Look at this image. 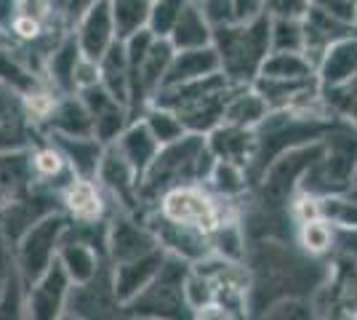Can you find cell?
Segmentation results:
<instances>
[{"instance_id": "obj_1", "label": "cell", "mask_w": 357, "mask_h": 320, "mask_svg": "<svg viewBox=\"0 0 357 320\" xmlns=\"http://www.w3.org/2000/svg\"><path fill=\"white\" fill-rule=\"evenodd\" d=\"M213 163L216 158L208 147V137L203 134H184L176 142L163 144L139 184L144 211L152 208L163 192L178 184H206Z\"/></svg>"}, {"instance_id": "obj_2", "label": "cell", "mask_w": 357, "mask_h": 320, "mask_svg": "<svg viewBox=\"0 0 357 320\" xmlns=\"http://www.w3.org/2000/svg\"><path fill=\"white\" fill-rule=\"evenodd\" d=\"M213 46L222 73L232 86H251L272 51V16L259 14L245 22H224L213 30Z\"/></svg>"}, {"instance_id": "obj_3", "label": "cell", "mask_w": 357, "mask_h": 320, "mask_svg": "<svg viewBox=\"0 0 357 320\" xmlns=\"http://www.w3.org/2000/svg\"><path fill=\"white\" fill-rule=\"evenodd\" d=\"M232 91V83L224 73H213L200 80L178 83V86H165L155 93V105H163L176 109L184 128L190 134H203L208 137L224 123V109L227 99Z\"/></svg>"}, {"instance_id": "obj_4", "label": "cell", "mask_w": 357, "mask_h": 320, "mask_svg": "<svg viewBox=\"0 0 357 320\" xmlns=\"http://www.w3.org/2000/svg\"><path fill=\"white\" fill-rule=\"evenodd\" d=\"M357 176V128L344 118L328 128L323 150L314 166L307 171L301 192L314 198H339L355 187Z\"/></svg>"}, {"instance_id": "obj_5", "label": "cell", "mask_w": 357, "mask_h": 320, "mask_svg": "<svg viewBox=\"0 0 357 320\" xmlns=\"http://www.w3.org/2000/svg\"><path fill=\"white\" fill-rule=\"evenodd\" d=\"M152 211H158L165 219L211 232L213 227H219L224 219L235 216L238 208H235V203H227L216 192H211L208 184H178L158 198Z\"/></svg>"}, {"instance_id": "obj_6", "label": "cell", "mask_w": 357, "mask_h": 320, "mask_svg": "<svg viewBox=\"0 0 357 320\" xmlns=\"http://www.w3.org/2000/svg\"><path fill=\"white\" fill-rule=\"evenodd\" d=\"M187 273H190V261L168 254L158 277L136 296L134 302L126 305V318H181V315H192L190 305H187V294H184Z\"/></svg>"}, {"instance_id": "obj_7", "label": "cell", "mask_w": 357, "mask_h": 320, "mask_svg": "<svg viewBox=\"0 0 357 320\" xmlns=\"http://www.w3.org/2000/svg\"><path fill=\"white\" fill-rule=\"evenodd\" d=\"M67 227H70V216L64 211H54L43 216L40 222H35L14 243L16 264H19L22 277L27 280V286L35 283L56 261Z\"/></svg>"}, {"instance_id": "obj_8", "label": "cell", "mask_w": 357, "mask_h": 320, "mask_svg": "<svg viewBox=\"0 0 357 320\" xmlns=\"http://www.w3.org/2000/svg\"><path fill=\"white\" fill-rule=\"evenodd\" d=\"M126 315V307L115 294V280H112V264L107 261L86 283H73L70 299L64 307V318L75 320H93V318H120Z\"/></svg>"}, {"instance_id": "obj_9", "label": "cell", "mask_w": 357, "mask_h": 320, "mask_svg": "<svg viewBox=\"0 0 357 320\" xmlns=\"http://www.w3.org/2000/svg\"><path fill=\"white\" fill-rule=\"evenodd\" d=\"M155 248H160V243H158V238H155V232L144 216L123 211V208H115L109 213V229H107V259H109V264L139 259Z\"/></svg>"}, {"instance_id": "obj_10", "label": "cell", "mask_w": 357, "mask_h": 320, "mask_svg": "<svg viewBox=\"0 0 357 320\" xmlns=\"http://www.w3.org/2000/svg\"><path fill=\"white\" fill-rule=\"evenodd\" d=\"M314 310L331 318H357V259L344 254L331 261L326 283L314 291Z\"/></svg>"}, {"instance_id": "obj_11", "label": "cell", "mask_w": 357, "mask_h": 320, "mask_svg": "<svg viewBox=\"0 0 357 320\" xmlns=\"http://www.w3.org/2000/svg\"><path fill=\"white\" fill-rule=\"evenodd\" d=\"M54 211H61L59 192L35 184L27 192L0 203V229L11 243H16L35 222H40Z\"/></svg>"}, {"instance_id": "obj_12", "label": "cell", "mask_w": 357, "mask_h": 320, "mask_svg": "<svg viewBox=\"0 0 357 320\" xmlns=\"http://www.w3.org/2000/svg\"><path fill=\"white\" fill-rule=\"evenodd\" d=\"M45 134L22 93L0 86V150H30Z\"/></svg>"}, {"instance_id": "obj_13", "label": "cell", "mask_w": 357, "mask_h": 320, "mask_svg": "<svg viewBox=\"0 0 357 320\" xmlns=\"http://www.w3.org/2000/svg\"><path fill=\"white\" fill-rule=\"evenodd\" d=\"M144 219H147V224L155 232L158 243L163 245L168 254L178 257V259L195 264V261L206 259V257L213 254L211 251L208 232L190 227V224H181V222H174V219H165V216H160V213L152 211V208L144 211Z\"/></svg>"}, {"instance_id": "obj_14", "label": "cell", "mask_w": 357, "mask_h": 320, "mask_svg": "<svg viewBox=\"0 0 357 320\" xmlns=\"http://www.w3.org/2000/svg\"><path fill=\"white\" fill-rule=\"evenodd\" d=\"M96 179L107 190V195L115 200L118 208L144 216V206H142V195H139V174L123 158L118 144H107Z\"/></svg>"}, {"instance_id": "obj_15", "label": "cell", "mask_w": 357, "mask_h": 320, "mask_svg": "<svg viewBox=\"0 0 357 320\" xmlns=\"http://www.w3.org/2000/svg\"><path fill=\"white\" fill-rule=\"evenodd\" d=\"M59 203L61 211L70 216V222H102L109 219V213L118 208L99 179L89 176H73L59 190Z\"/></svg>"}, {"instance_id": "obj_16", "label": "cell", "mask_w": 357, "mask_h": 320, "mask_svg": "<svg viewBox=\"0 0 357 320\" xmlns=\"http://www.w3.org/2000/svg\"><path fill=\"white\" fill-rule=\"evenodd\" d=\"M73 280L59 261H54L35 283L27 286V318L30 320H61L70 299Z\"/></svg>"}, {"instance_id": "obj_17", "label": "cell", "mask_w": 357, "mask_h": 320, "mask_svg": "<svg viewBox=\"0 0 357 320\" xmlns=\"http://www.w3.org/2000/svg\"><path fill=\"white\" fill-rule=\"evenodd\" d=\"M80 96H83V102L91 112V121H93V137L102 144H115L120 134L126 131V125L134 121L131 109L123 102H118L102 83L80 91Z\"/></svg>"}, {"instance_id": "obj_18", "label": "cell", "mask_w": 357, "mask_h": 320, "mask_svg": "<svg viewBox=\"0 0 357 320\" xmlns=\"http://www.w3.org/2000/svg\"><path fill=\"white\" fill-rule=\"evenodd\" d=\"M73 35L86 56H91V59L96 61L102 59L107 51L112 48V43L118 40L109 0H96L89 11L77 19Z\"/></svg>"}, {"instance_id": "obj_19", "label": "cell", "mask_w": 357, "mask_h": 320, "mask_svg": "<svg viewBox=\"0 0 357 320\" xmlns=\"http://www.w3.org/2000/svg\"><path fill=\"white\" fill-rule=\"evenodd\" d=\"M165 257H168V251L160 245V248L149 251V254H144V257H139V259L112 264L115 294H118V299L123 302V307L128 305V302H134L136 296H139V294H142V291L147 289L149 283L158 277Z\"/></svg>"}, {"instance_id": "obj_20", "label": "cell", "mask_w": 357, "mask_h": 320, "mask_svg": "<svg viewBox=\"0 0 357 320\" xmlns=\"http://www.w3.org/2000/svg\"><path fill=\"white\" fill-rule=\"evenodd\" d=\"M317 83L323 91H336L357 77V35L336 40L317 59Z\"/></svg>"}, {"instance_id": "obj_21", "label": "cell", "mask_w": 357, "mask_h": 320, "mask_svg": "<svg viewBox=\"0 0 357 320\" xmlns=\"http://www.w3.org/2000/svg\"><path fill=\"white\" fill-rule=\"evenodd\" d=\"M349 35H357V24L328 14L326 8L314 6V3L310 8V14L304 16V38H307L304 54L314 61V67H317V59L326 54L328 46H333L336 40H344Z\"/></svg>"}, {"instance_id": "obj_22", "label": "cell", "mask_w": 357, "mask_h": 320, "mask_svg": "<svg viewBox=\"0 0 357 320\" xmlns=\"http://www.w3.org/2000/svg\"><path fill=\"white\" fill-rule=\"evenodd\" d=\"M56 261L64 267V273L70 275L73 283H86L93 275H99V270H102L109 259H107V254L102 248H96V245L89 243V241L77 238L73 229L67 227V235H64V241H61V245H59Z\"/></svg>"}, {"instance_id": "obj_23", "label": "cell", "mask_w": 357, "mask_h": 320, "mask_svg": "<svg viewBox=\"0 0 357 320\" xmlns=\"http://www.w3.org/2000/svg\"><path fill=\"white\" fill-rule=\"evenodd\" d=\"M30 168L38 187L56 190V192L75 176L61 147L51 137H43L30 147Z\"/></svg>"}, {"instance_id": "obj_24", "label": "cell", "mask_w": 357, "mask_h": 320, "mask_svg": "<svg viewBox=\"0 0 357 320\" xmlns=\"http://www.w3.org/2000/svg\"><path fill=\"white\" fill-rule=\"evenodd\" d=\"M43 134H70V137H86L93 134V121L80 93H61L51 115L43 123Z\"/></svg>"}, {"instance_id": "obj_25", "label": "cell", "mask_w": 357, "mask_h": 320, "mask_svg": "<svg viewBox=\"0 0 357 320\" xmlns=\"http://www.w3.org/2000/svg\"><path fill=\"white\" fill-rule=\"evenodd\" d=\"M208 147L216 160H232L240 166H251L256 153V128H243L235 123H222L208 134Z\"/></svg>"}, {"instance_id": "obj_26", "label": "cell", "mask_w": 357, "mask_h": 320, "mask_svg": "<svg viewBox=\"0 0 357 320\" xmlns=\"http://www.w3.org/2000/svg\"><path fill=\"white\" fill-rule=\"evenodd\" d=\"M115 144H118V150L123 153V158L131 163V168L139 174V184H142V176L147 174V168L152 166V160L158 158L160 147H163L142 118H136V121L128 123L126 131L120 134Z\"/></svg>"}, {"instance_id": "obj_27", "label": "cell", "mask_w": 357, "mask_h": 320, "mask_svg": "<svg viewBox=\"0 0 357 320\" xmlns=\"http://www.w3.org/2000/svg\"><path fill=\"white\" fill-rule=\"evenodd\" d=\"M213 73H222V59H219V51L216 46L206 48H184L174 54L171 61V70L165 75V86H178V83H190V80H200V77H208Z\"/></svg>"}, {"instance_id": "obj_28", "label": "cell", "mask_w": 357, "mask_h": 320, "mask_svg": "<svg viewBox=\"0 0 357 320\" xmlns=\"http://www.w3.org/2000/svg\"><path fill=\"white\" fill-rule=\"evenodd\" d=\"M56 144L61 147V153L67 158V163L73 168L75 176H89L96 179L99 166H102V158H105L107 144H102L93 134L86 137H70V134H48Z\"/></svg>"}, {"instance_id": "obj_29", "label": "cell", "mask_w": 357, "mask_h": 320, "mask_svg": "<svg viewBox=\"0 0 357 320\" xmlns=\"http://www.w3.org/2000/svg\"><path fill=\"white\" fill-rule=\"evenodd\" d=\"M213 30H216V24L206 14L203 3L190 0L187 8L178 16L174 32L168 35V40L174 43L176 51H184V48H206V46H213Z\"/></svg>"}, {"instance_id": "obj_30", "label": "cell", "mask_w": 357, "mask_h": 320, "mask_svg": "<svg viewBox=\"0 0 357 320\" xmlns=\"http://www.w3.org/2000/svg\"><path fill=\"white\" fill-rule=\"evenodd\" d=\"M83 56V51L77 46L75 35L70 32L59 46L54 48L43 61V77L51 89L59 93H77L75 91V67Z\"/></svg>"}, {"instance_id": "obj_31", "label": "cell", "mask_w": 357, "mask_h": 320, "mask_svg": "<svg viewBox=\"0 0 357 320\" xmlns=\"http://www.w3.org/2000/svg\"><path fill=\"white\" fill-rule=\"evenodd\" d=\"M272 107L267 99L256 91V86H232L229 99H227V109H224V123H235L243 128H259L267 121Z\"/></svg>"}, {"instance_id": "obj_32", "label": "cell", "mask_w": 357, "mask_h": 320, "mask_svg": "<svg viewBox=\"0 0 357 320\" xmlns=\"http://www.w3.org/2000/svg\"><path fill=\"white\" fill-rule=\"evenodd\" d=\"M45 83L43 73L32 64L24 54H19L11 43L0 48V86L14 89L16 93L27 96Z\"/></svg>"}, {"instance_id": "obj_33", "label": "cell", "mask_w": 357, "mask_h": 320, "mask_svg": "<svg viewBox=\"0 0 357 320\" xmlns=\"http://www.w3.org/2000/svg\"><path fill=\"white\" fill-rule=\"evenodd\" d=\"M206 184H208L211 192H216L222 200L235 203V206L243 198H248L253 190L248 168L240 166V163H232V160H216L213 168H211Z\"/></svg>"}, {"instance_id": "obj_34", "label": "cell", "mask_w": 357, "mask_h": 320, "mask_svg": "<svg viewBox=\"0 0 357 320\" xmlns=\"http://www.w3.org/2000/svg\"><path fill=\"white\" fill-rule=\"evenodd\" d=\"M35 187L30 150H0V203Z\"/></svg>"}, {"instance_id": "obj_35", "label": "cell", "mask_w": 357, "mask_h": 320, "mask_svg": "<svg viewBox=\"0 0 357 320\" xmlns=\"http://www.w3.org/2000/svg\"><path fill=\"white\" fill-rule=\"evenodd\" d=\"M99 67H102V86L118 102H123V105L128 107V102H131V75H128L126 40H115L112 48L99 59Z\"/></svg>"}, {"instance_id": "obj_36", "label": "cell", "mask_w": 357, "mask_h": 320, "mask_svg": "<svg viewBox=\"0 0 357 320\" xmlns=\"http://www.w3.org/2000/svg\"><path fill=\"white\" fill-rule=\"evenodd\" d=\"M261 77H272V80H307V77H317L314 61L307 54L298 51H269L261 67Z\"/></svg>"}, {"instance_id": "obj_37", "label": "cell", "mask_w": 357, "mask_h": 320, "mask_svg": "<svg viewBox=\"0 0 357 320\" xmlns=\"http://www.w3.org/2000/svg\"><path fill=\"white\" fill-rule=\"evenodd\" d=\"M149 6H152V0H109L118 40H128L136 32L147 30Z\"/></svg>"}, {"instance_id": "obj_38", "label": "cell", "mask_w": 357, "mask_h": 320, "mask_svg": "<svg viewBox=\"0 0 357 320\" xmlns=\"http://www.w3.org/2000/svg\"><path fill=\"white\" fill-rule=\"evenodd\" d=\"M296 241L304 254L310 257H323L333 245V222L326 216H312L296 222Z\"/></svg>"}, {"instance_id": "obj_39", "label": "cell", "mask_w": 357, "mask_h": 320, "mask_svg": "<svg viewBox=\"0 0 357 320\" xmlns=\"http://www.w3.org/2000/svg\"><path fill=\"white\" fill-rule=\"evenodd\" d=\"M142 121L147 123V128L155 134V139H158L160 144H171V142H176V139L184 137V134H190V131L184 128V123H181L176 109L155 105V102H149L147 109L142 112Z\"/></svg>"}, {"instance_id": "obj_40", "label": "cell", "mask_w": 357, "mask_h": 320, "mask_svg": "<svg viewBox=\"0 0 357 320\" xmlns=\"http://www.w3.org/2000/svg\"><path fill=\"white\" fill-rule=\"evenodd\" d=\"M190 0H152L149 6V30L158 38H168L176 27L178 16L187 8Z\"/></svg>"}, {"instance_id": "obj_41", "label": "cell", "mask_w": 357, "mask_h": 320, "mask_svg": "<svg viewBox=\"0 0 357 320\" xmlns=\"http://www.w3.org/2000/svg\"><path fill=\"white\" fill-rule=\"evenodd\" d=\"M304 19H272V51H298L304 54Z\"/></svg>"}, {"instance_id": "obj_42", "label": "cell", "mask_w": 357, "mask_h": 320, "mask_svg": "<svg viewBox=\"0 0 357 320\" xmlns=\"http://www.w3.org/2000/svg\"><path fill=\"white\" fill-rule=\"evenodd\" d=\"M312 8V0H264V14L272 19H304Z\"/></svg>"}, {"instance_id": "obj_43", "label": "cell", "mask_w": 357, "mask_h": 320, "mask_svg": "<svg viewBox=\"0 0 357 320\" xmlns=\"http://www.w3.org/2000/svg\"><path fill=\"white\" fill-rule=\"evenodd\" d=\"M102 83V67H99V61L91 59V56H80L77 61V67H75V91H86V89H93V86H99Z\"/></svg>"}, {"instance_id": "obj_44", "label": "cell", "mask_w": 357, "mask_h": 320, "mask_svg": "<svg viewBox=\"0 0 357 320\" xmlns=\"http://www.w3.org/2000/svg\"><path fill=\"white\" fill-rule=\"evenodd\" d=\"M16 270H19V264H16L14 243H11V241L3 235V229H0V294L8 286V280L14 277Z\"/></svg>"}, {"instance_id": "obj_45", "label": "cell", "mask_w": 357, "mask_h": 320, "mask_svg": "<svg viewBox=\"0 0 357 320\" xmlns=\"http://www.w3.org/2000/svg\"><path fill=\"white\" fill-rule=\"evenodd\" d=\"M259 14H264V0H232L235 22H245V19H253Z\"/></svg>"}, {"instance_id": "obj_46", "label": "cell", "mask_w": 357, "mask_h": 320, "mask_svg": "<svg viewBox=\"0 0 357 320\" xmlns=\"http://www.w3.org/2000/svg\"><path fill=\"white\" fill-rule=\"evenodd\" d=\"M342 118H344V121H349V123H352V125L357 128V96L342 109Z\"/></svg>"}, {"instance_id": "obj_47", "label": "cell", "mask_w": 357, "mask_h": 320, "mask_svg": "<svg viewBox=\"0 0 357 320\" xmlns=\"http://www.w3.org/2000/svg\"><path fill=\"white\" fill-rule=\"evenodd\" d=\"M3 46H8V35H6V30L0 27V48Z\"/></svg>"}, {"instance_id": "obj_48", "label": "cell", "mask_w": 357, "mask_h": 320, "mask_svg": "<svg viewBox=\"0 0 357 320\" xmlns=\"http://www.w3.org/2000/svg\"><path fill=\"white\" fill-rule=\"evenodd\" d=\"M344 198H352V200H357V176H355V187H352V190H349V192H347V195H344Z\"/></svg>"}, {"instance_id": "obj_49", "label": "cell", "mask_w": 357, "mask_h": 320, "mask_svg": "<svg viewBox=\"0 0 357 320\" xmlns=\"http://www.w3.org/2000/svg\"><path fill=\"white\" fill-rule=\"evenodd\" d=\"M195 3H203V0H195Z\"/></svg>"}, {"instance_id": "obj_50", "label": "cell", "mask_w": 357, "mask_h": 320, "mask_svg": "<svg viewBox=\"0 0 357 320\" xmlns=\"http://www.w3.org/2000/svg\"><path fill=\"white\" fill-rule=\"evenodd\" d=\"M352 3H357V0H352Z\"/></svg>"}]
</instances>
